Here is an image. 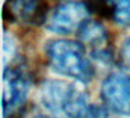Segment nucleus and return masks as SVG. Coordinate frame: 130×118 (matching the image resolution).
<instances>
[{
    "label": "nucleus",
    "mask_w": 130,
    "mask_h": 118,
    "mask_svg": "<svg viewBox=\"0 0 130 118\" xmlns=\"http://www.w3.org/2000/svg\"><path fill=\"white\" fill-rule=\"evenodd\" d=\"M48 63L60 75L88 82L94 76V68L81 43L67 39L51 40L46 46Z\"/></svg>",
    "instance_id": "nucleus-1"
},
{
    "label": "nucleus",
    "mask_w": 130,
    "mask_h": 118,
    "mask_svg": "<svg viewBox=\"0 0 130 118\" xmlns=\"http://www.w3.org/2000/svg\"><path fill=\"white\" fill-rule=\"evenodd\" d=\"M90 17V7L78 2H67L52 11L46 20V26L59 35H69L78 32Z\"/></svg>",
    "instance_id": "nucleus-2"
},
{
    "label": "nucleus",
    "mask_w": 130,
    "mask_h": 118,
    "mask_svg": "<svg viewBox=\"0 0 130 118\" xmlns=\"http://www.w3.org/2000/svg\"><path fill=\"white\" fill-rule=\"evenodd\" d=\"M101 97L110 111L130 117V76L120 72L106 76L101 86Z\"/></svg>",
    "instance_id": "nucleus-3"
},
{
    "label": "nucleus",
    "mask_w": 130,
    "mask_h": 118,
    "mask_svg": "<svg viewBox=\"0 0 130 118\" xmlns=\"http://www.w3.org/2000/svg\"><path fill=\"white\" fill-rule=\"evenodd\" d=\"M6 13L13 21L28 25H39L46 22L48 4L45 0H9Z\"/></svg>",
    "instance_id": "nucleus-4"
},
{
    "label": "nucleus",
    "mask_w": 130,
    "mask_h": 118,
    "mask_svg": "<svg viewBox=\"0 0 130 118\" xmlns=\"http://www.w3.org/2000/svg\"><path fill=\"white\" fill-rule=\"evenodd\" d=\"M28 93V81L18 70L4 71V92H3V107L4 117L20 108Z\"/></svg>",
    "instance_id": "nucleus-5"
},
{
    "label": "nucleus",
    "mask_w": 130,
    "mask_h": 118,
    "mask_svg": "<svg viewBox=\"0 0 130 118\" xmlns=\"http://www.w3.org/2000/svg\"><path fill=\"white\" fill-rule=\"evenodd\" d=\"M76 87L62 81H46L41 89V100L48 110L53 112H63L71 93Z\"/></svg>",
    "instance_id": "nucleus-6"
},
{
    "label": "nucleus",
    "mask_w": 130,
    "mask_h": 118,
    "mask_svg": "<svg viewBox=\"0 0 130 118\" xmlns=\"http://www.w3.org/2000/svg\"><path fill=\"white\" fill-rule=\"evenodd\" d=\"M77 35L85 45L92 47L94 54H102L104 57H108V32L102 24L87 20L84 25L78 29Z\"/></svg>",
    "instance_id": "nucleus-7"
},
{
    "label": "nucleus",
    "mask_w": 130,
    "mask_h": 118,
    "mask_svg": "<svg viewBox=\"0 0 130 118\" xmlns=\"http://www.w3.org/2000/svg\"><path fill=\"white\" fill-rule=\"evenodd\" d=\"M110 18L118 25H130V0H112L110 2Z\"/></svg>",
    "instance_id": "nucleus-8"
},
{
    "label": "nucleus",
    "mask_w": 130,
    "mask_h": 118,
    "mask_svg": "<svg viewBox=\"0 0 130 118\" xmlns=\"http://www.w3.org/2000/svg\"><path fill=\"white\" fill-rule=\"evenodd\" d=\"M120 61L126 70L130 71V38L126 39L120 49Z\"/></svg>",
    "instance_id": "nucleus-9"
},
{
    "label": "nucleus",
    "mask_w": 130,
    "mask_h": 118,
    "mask_svg": "<svg viewBox=\"0 0 130 118\" xmlns=\"http://www.w3.org/2000/svg\"><path fill=\"white\" fill-rule=\"evenodd\" d=\"M85 118H108V114L105 112V110L92 106V107H90V111H88Z\"/></svg>",
    "instance_id": "nucleus-10"
},
{
    "label": "nucleus",
    "mask_w": 130,
    "mask_h": 118,
    "mask_svg": "<svg viewBox=\"0 0 130 118\" xmlns=\"http://www.w3.org/2000/svg\"><path fill=\"white\" fill-rule=\"evenodd\" d=\"M28 118H55V117H49V115L41 114V112H34V114H31Z\"/></svg>",
    "instance_id": "nucleus-11"
}]
</instances>
